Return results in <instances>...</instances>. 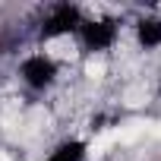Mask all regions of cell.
Wrapping results in <instances>:
<instances>
[{"label":"cell","instance_id":"6da1fadb","mask_svg":"<svg viewBox=\"0 0 161 161\" xmlns=\"http://www.w3.org/2000/svg\"><path fill=\"white\" fill-rule=\"evenodd\" d=\"M51 47H54V54H73V41H66V38L63 41H54Z\"/></svg>","mask_w":161,"mask_h":161},{"label":"cell","instance_id":"7a4b0ae2","mask_svg":"<svg viewBox=\"0 0 161 161\" xmlns=\"http://www.w3.org/2000/svg\"><path fill=\"white\" fill-rule=\"evenodd\" d=\"M101 73H104V66H101V63H95V60H92V63H89V76H92V79H98V76H101Z\"/></svg>","mask_w":161,"mask_h":161},{"label":"cell","instance_id":"3957f363","mask_svg":"<svg viewBox=\"0 0 161 161\" xmlns=\"http://www.w3.org/2000/svg\"><path fill=\"white\" fill-rule=\"evenodd\" d=\"M126 98H130V104H142V101H139V98H145V95H142V92H139V89H133V92H130V95H126Z\"/></svg>","mask_w":161,"mask_h":161}]
</instances>
